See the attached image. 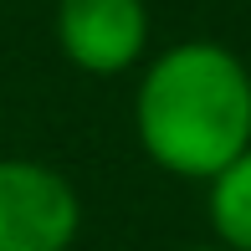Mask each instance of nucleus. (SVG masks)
Instances as JSON below:
<instances>
[{"label": "nucleus", "instance_id": "f257e3e1", "mask_svg": "<svg viewBox=\"0 0 251 251\" xmlns=\"http://www.w3.org/2000/svg\"><path fill=\"white\" fill-rule=\"evenodd\" d=\"M133 133L164 175L210 185L251 149V62L226 41H175L139 77Z\"/></svg>", "mask_w": 251, "mask_h": 251}, {"label": "nucleus", "instance_id": "f03ea898", "mask_svg": "<svg viewBox=\"0 0 251 251\" xmlns=\"http://www.w3.org/2000/svg\"><path fill=\"white\" fill-rule=\"evenodd\" d=\"M82 200L41 159H0V251H72Z\"/></svg>", "mask_w": 251, "mask_h": 251}, {"label": "nucleus", "instance_id": "7ed1b4c3", "mask_svg": "<svg viewBox=\"0 0 251 251\" xmlns=\"http://www.w3.org/2000/svg\"><path fill=\"white\" fill-rule=\"evenodd\" d=\"M56 47L87 77H118L149 51L144 0H56Z\"/></svg>", "mask_w": 251, "mask_h": 251}, {"label": "nucleus", "instance_id": "20e7f679", "mask_svg": "<svg viewBox=\"0 0 251 251\" xmlns=\"http://www.w3.org/2000/svg\"><path fill=\"white\" fill-rule=\"evenodd\" d=\"M210 231H215V246L221 251H251V149L226 164L221 175L210 179Z\"/></svg>", "mask_w": 251, "mask_h": 251}, {"label": "nucleus", "instance_id": "39448f33", "mask_svg": "<svg viewBox=\"0 0 251 251\" xmlns=\"http://www.w3.org/2000/svg\"><path fill=\"white\" fill-rule=\"evenodd\" d=\"M175 251H221V246H175Z\"/></svg>", "mask_w": 251, "mask_h": 251}]
</instances>
